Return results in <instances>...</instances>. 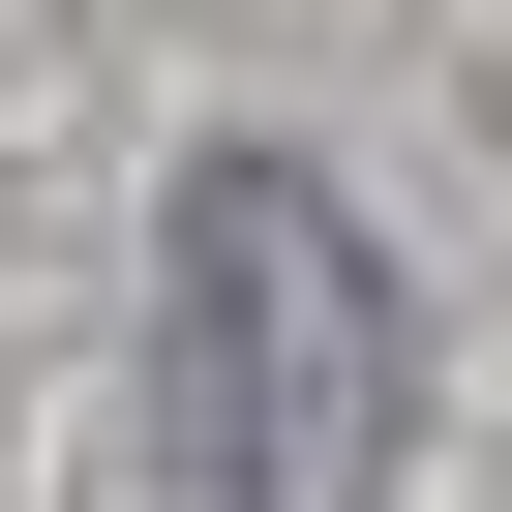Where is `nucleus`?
<instances>
[{
    "instance_id": "1",
    "label": "nucleus",
    "mask_w": 512,
    "mask_h": 512,
    "mask_svg": "<svg viewBox=\"0 0 512 512\" xmlns=\"http://www.w3.org/2000/svg\"><path fill=\"white\" fill-rule=\"evenodd\" d=\"M151 302H181V332H151V392H181V482H211V512H392L422 332H392L362 211H332L302 151H181Z\"/></svg>"
}]
</instances>
